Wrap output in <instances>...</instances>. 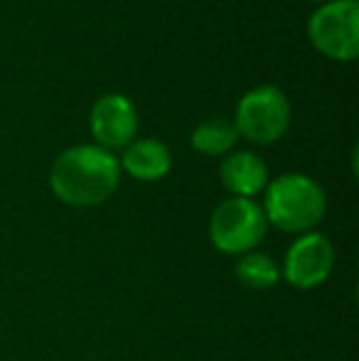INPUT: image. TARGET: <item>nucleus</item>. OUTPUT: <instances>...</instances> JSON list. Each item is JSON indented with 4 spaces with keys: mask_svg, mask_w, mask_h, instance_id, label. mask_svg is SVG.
Listing matches in <instances>:
<instances>
[{
    "mask_svg": "<svg viewBox=\"0 0 359 361\" xmlns=\"http://www.w3.org/2000/svg\"><path fill=\"white\" fill-rule=\"evenodd\" d=\"M121 182V162L99 145H74L54 160L49 187L69 207L104 204Z\"/></svg>",
    "mask_w": 359,
    "mask_h": 361,
    "instance_id": "nucleus-1",
    "label": "nucleus"
},
{
    "mask_svg": "<svg viewBox=\"0 0 359 361\" xmlns=\"http://www.w3.org/2000/svg\"><path fill=\"white\" fill-rule=\"evenodd\" d=\"M325 192L312 177L288 172L266 185L264 216L273 226L288 233H305L325 216Z\"/></svg>",
    "mask_w": 359,
    "mask_h": 361,
    "instance_id": "nucleus-2",
    "label": "nucleus"
},
{
    "mask_svg": "<svg viewBox=\"0 0 359 361\" xmlns=\"http://www.w3.org/2000/svg\"><path fill=\"white\" fill-rule=\"evenodd\" d=\"M312 47L335 62H355L359 57V3L330 0L308 20Z\"/></svg>",
    "mask_w": 359,
    "mask_h": 361,
    "instance_id": "nucleus-3",
    "label": "nucleus"
},
{
    "mask_svg": "<svg viewBox=\"0 0 359 361\" xmlns=\"http://www.w3.org/2000/svg\"><path fill=\"white\" fill-rule=\"evenodd\" d=\"M291 126V104L278 86H256L241 96L234 128L249 143L269 145L283 138Z\"/></svg>",
    "mask_w": 359,
    "mask_h": 361,
    "instance_id": "nucleus-4",
    "label": "nucleus"
},
{
    "mask_svg": "<svg viewBox=\"0 0 359 361\" xmlns=\"http://www.w3.org/2000/svg\"><path fill=\"white\" fill-rule=\"evenodd\" d=\"M266 216L264 209L254 200H231L221 202L209 219V238L214 248L221 253H249L261 243L266 233Z\"/></svg>",
    "mask_w": 359,
    "mask_h": 361,
    "instance_id": "nucleus-5",
    "label": "nucleus"
},
{
    "mask_svg": "<svg viewBox=\"0 0 359 361\" xmlns=\"http://www.w3.org/2000/svg\"><path fill=\"white\" fill-rule=\"evenodd\" d=\"M335 268V248L322 233H305L286 253L283 276L293 288L310 290L330 278Z\"/></svg>",
    "mask_w": 359,
    "mask_h": 361,
    "instance_id": "nucleus-6",
    "label": "nucleus"
},
{
    "mask_svg": "<svg viewBox=\"0 0 359 361\" xmlns=\"http://www.w3.org/2000/svg\"><path fill=\"white\" fill-rule=\"evenodd\" d=\"M91 135L104 150H123L138 133V111L123 94H106L91 109Z\"/></svg>",
    "mask_w": 359,
    "mask_h": 361,
    "instance_id": "nucleus-7",
    "label": "nucleus"
},
{
    "mask_svg": "<svg viewBox=\"0 0 359 361\" xmlns=\"http://www.w3.org/2000/svg\"><path fill=\"white\" fill-rule=\"evenodd\" d=\"M219 177L221 185L234 197H241V200H254L269 185L266 162L251 150L229 152L219 167Z\"/></svg>",
    "mask_w": 359,
    "mask_h": 361,
    "instance_id": "nucleus-8",
    "label": "nucleus"
},
{
    "mask_svg": "<svg viewBox=\"0 0 359 361\" xmlns=\"http://www.w3.org/2000/svg\"><path fill=\"white\" fill-rule=\"evenodd\" d=\"M118 162L133 180L155 182V180H163L170 172L173 155H170L168 145H163L160 140L143 138V140H133L128 147H123V157Z\"/></svg>",
    "mask_w": 359,
    "mask_h": 361,
    "instance_id": "nucleus-9",
    "label": "nucleus"
},
{
    "mask_svg": "<svg viewBox=\"0 0 359 361\" xmlns=\"http://www.w3.org/2000/svg\"><path fill=\"white\" fill-rule=\"evenodd\" d=\"M236 140H239V133H236L231 121L212 118V121L200 123L192 130L190 143L197 152H202V155L217 157V155H226V152L236 145Z\"/></svg>",
    "mask_w": 359,
    "mask_h": 361,
    "instance_id": "nucleus-10",
    "label": "nucleus"
},
{
    "mask_svg": "<svg viewBox=\"0 0 359 361\" xmlns=\"http://www.w3.org/2000/svg\"><path fill=\"white\" fill-rule=\"evenodd\" d=\"M236 278L244 283L246 288L266 290L273 288L281 278L276 261L266 253H246L239 263H236Z\"/></svg>",
    "mask_w": 359,
    "mask_h": 361,
    "instance_id": "nucleus-11",
    "label": "nucleus"
},
{
    "mask_svg": "<svg viewBox=\"0 0 359 361\" xmlns=\"http://www.w3.org/2000/svg\"><path fill=\"white\" fill-rule=\"evenodd\" d=\"M310 3H320L322 5V3H330V0H310Z\"/></svg>",
    "mask_w": 359,
    "mask_h": 361,
    "instance_id": "nucleus-12",
    "label": "nucleus"
}]
</instances>
